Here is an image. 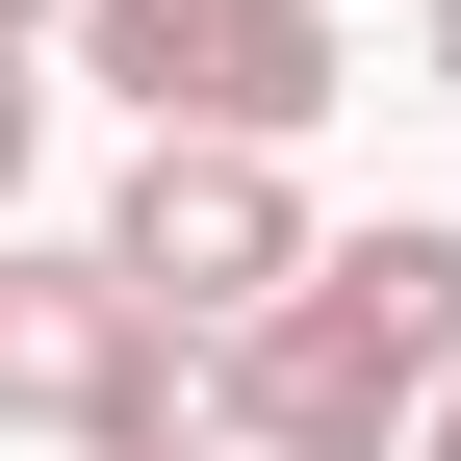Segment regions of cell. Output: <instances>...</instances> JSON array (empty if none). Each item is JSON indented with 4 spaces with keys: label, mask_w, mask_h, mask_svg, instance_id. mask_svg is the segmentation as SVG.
I'll return each mask as SVG.
<instances>
[{
    "label": "cell",
    "mask_w": 461,
    "mask_h": 461,
    "mask_svg": "<svg viewBox=\"0 0 461 461\" xmlns=\"http://www.w3.org/2000/svg\"><path fill=\"white\" fill-rule=\"evenodd\" d=\"M0 26H26V51H51V26H77V0H0Z\"/></svg>",
    "instance_id": "obj_8"
},
{
    "label": "cell",
    "mask_w": 461,
    "mask_h": 461,
    "mask_svg": "<svg viewBox=\"0 0 461 461\" xmlns=\"http://www.w3.org/2000/svg\"><path fill=\"white\" fill-rule=\"evenodd\" d=\"M77 51L129 129H257V154H308L333 103H359V51H333V0H77Z\"/></svg>",
    "instance_id": "obj_2"
},
{
    "label": "cell",
    "mask_w": 461,
    "mask_h": 461,
    "mask_svg": "<svg viewBox=\"0 0 461 461\" xmlns=\"http://www.w3.org/2000/svg\"><path fill=\"white\" fill-rule=\"evenodd\" d=\"M205 359H230V436H257V461H384V436L461 384V205L308 230V282H282V308H230Z\"/></svg>",
    "instance_id": "obj_1"
},
{
    "label": "cell",
    "mask_w": 461,
    "mask_h": 461,
    "mask_svg": "<svg viewBox=\"0 0 461 461\" xmlns=\"http://www.w3.org/2000/svg\"><path fill=\"white\" fill-rule=\"evenodd\" d=\"M103 257H129V308H282L308 282V154H257V129H129V180H103Z\"/></svg>",
    "instance_id": "obj_3"
},
{
    "label": "cell",
    "mask_w": 461,
    "mask_h": 461,
    "mask_svg": "<svg viewBox=\"0 0 461 461\" xmlns=\"http://www.w3.org/2000/svg\"><path fill=\"white\" fill-rule=\"evenodd\" d=\"M411 461H461V384H436V411H411Z\"/></svg>",
    "instance_id": "obj_7"
},
{
    "label": "cell",
    "mask_w": 461,
    "mask_h": 461,
    "mask_svg": "<svg viewBox=\"0 0 461 461\" xmlns=\"http://www.w3.org/2000/svg\"><path fill=\"white\" fill-rule=\"evenodd\" d=\"M26 154H51V51L0 26V205H26Z\"/></svg>",
    "instance_id": "obj_5"
},
{
    "label": "cell",
    "mask_w": 461,
    "mask_h": 461,
    "mask_svg": "<svg viewBox=\"0 0 461 461\" xmlns=\"http://www.w3.org/2000/svg\"><path fill=\"white\" fill-rule=\"evenodd\" d=\"M129 257H103V230H0V436H77L103 384H129Z\"/></svg>",
    "instance_id": "obj_4"
},
{
    "label": "cell",
    "mask_w": 461,
    "mask_h": 461,
    "mask_svg": "<svg viewBox=\"0 0 461 461\" xmlns=\"http://www.w3.org/2000/svg\"><path fill=\"white\" fill-rule=\"evenodd\" d=\"M411 77H436V103H461V0H436V26H411Z\"/></svg>",
    "instance_id": "obj_6"
}]
</instances>
